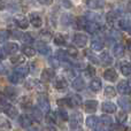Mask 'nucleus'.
Masks as SVG:
<instances>
[{
  "label": "nucleus",
  "mask_w": 131,
  "mask_h": 131,
  "mask_svg": "<svg viewBox=\"0 0 131 131\" xmlns=\"http://www.w3.org/2000/svg\"><path fill=\"white\" fill-rule=\"evenodd\" d=\"M39 37H40L41 40L47 41V40H50V39L52 38V32L48 31V30H43V31L39 34ZM41 40H40V41H41ZM45 41H44V43H45Z\"/></svg>",
  "instance_id": "nucleus-41"
},
{
  "label": "nucleus",
  "mask_w": 131,
  "mask_h": 131,
  "mask_svg": "<svg viewBox=\"0 0 131 131\" xmlns=\"http://www.w3.org/2000/svg\"><path fill=\"white\" fill-rule=\"evenodd\" d=\"M7 58V53L5 52L4 47H0V60H5Z\"/></svg>",
  "instance_id": "nucleus-56"
},
{
  "label": "nucleus",
  "mask_w": 131,
  "mask_h": 131,
  "mask_svg": "<svg viewBox=\"0 0 131 131\" xmlns=\"http://www.w3.org/2000/svg\"><path fill=\"white\" fill-rule=\"evenodd\" d=\"M71 86L72 89H74L75 91H82L84 88H85V82H84V79L82 78V77H76V78L72 81L71 83Z\"/></svg>",
  "instance_id": "nucleus-15"
},
{
  "label": "nucleus",
  "mask_w": 131,
  "mask_h": 131,
  "mask_svg": "<svg viewBox=\"0 0 131 131\" xmlns=\"http://www.w3.org/2000/svg\"><path fill=\"white\" fill-rule=\"evenodd\" d=\"M5 95H6L7 99H16V97H17V91L15 90L14 88H12V86H6L5 88Z\"/></svg>",
  "instance_id": "nucleus-25"
},
{
  "label": "nucleus",
  "mask_w": 131,
  "mask_h": 131,
  "mask_svg": "<svg viewBox=\"0 0 131 131\" xmlns=\"http://www.w3.org/2000/svg\"><path fill=\"white\" fill-rule=\"evenodd\" d=\"M85 74L88 75L89 77H93V76H95V68L93 67L92 64L86 66V68H85Z\"/></svg>",
  "instance_id": "nucleus-49"
},
{
  "label": "nucleus",
  "mask_w": 131,
  "mask_h": 131,
  "mask_svg": "<svg viewBox=\"0 0 131 131\" xmlns=\"http://www.w3.org/2000/svg\"><path fill=\"white\" fill-rule=\"evenodd\" d=\"M22 53L24 54V57L28 58H34L36 55V50L31 46H25V47L22 48Z\"/></svg>",
  "instance_id": "nucleus-32"
},
{
  "label": "nucleus",
  "mask_w": 131,
  "mask_h": 131,
  "mask_svg": "<svg viewBox=\"0 0 131 131\" xmlns=\"http://www.w3.org/2000/svg\"><path fill=\"white\" fill-rule=\"evenodd\" d=\"M86 5L92 9H98V8H101V7L104 6V2L98 1V0H90V1L86 2Z\"/></svg>",
  "instance_id": "nucleus-36"
},
{
  "label": "nucleus",
  "mask_w": 131,
  "mask_h": 131,
  "mask_svg": "<svg viewBox=\"0 0 131 131\" xmlns=\"http://www.w3.org/2000/svg\"><path fill=\"white\" fill-rule=\"evenodd\" d=\"M37 102H38V107H37V108H38L41 113H43V112H45V113L50 112L51 105H50V100H48L47 94L40 93V94L38 95V98H37Z\"/></svg>",
  "instance_id": "nucleus-1"
},
{
  "label": "nucleus",
  "mask_w": 131,
  "mask_h": 131,
  "mask_svg": "<svg viewBox=\"0 0 131 131\" xmlns=\"http://www.w3.org/2000/svg\"><path fill=\"white\" fill-rule=\"evenodd\" d=\"M40 4H43V5H51V4H52V1H40Z\"/></svg>",
  "instance_id": "nucleus-62"
},
{
  "label": "nucleus",
  "mask_w": 131,
  "mask_h": 131,
  "mask_svg": "<svg viewBox=\"0 0 131 131\" xmlns=\"http://www.w3.org/2000/svg\"><path fill=\"white\" fill-rule=\"evenodd\" d=\"M99 124V117L97 116H90L86 118V127L90 129H95Z\"/></svg>",
  "instance_id": "nucleus-26"
},
{
  "label": "nucleus",
  "mask_w": 131,
  "mask_h": 131,
  "mask_svg": "<svg viewBox=\"0 0 131 131\" xmlns=\"http://www.w3.org/2000/svg\"><path fill=\"white\" fill-rule=\"evenodd\" d=\"M105 95L108 98H114L116 95V90L113 88V86H106L105 88V91H104Z\"/></svg>",
  "instance_id": "nucleus-39"
},
{
  "label": "nucleus",
  "mask_w": 131,
  "mask_h": 131,
  "mask_svg": "<svg viewBox=\"0 0 131 131\" xmlns=\"http://www.w3.org/2000/svg\"><path fill=\"white\" fill-rule=\"evenodd\" d=\"M84 108H85V112L89 114H92V113H95L98 108V101L97 100H88L84 105Z\"/></svg>",
  "instance_id": "nucleus-13"
},
{
  "label": "nucleus",
  "mask_w": 131,
  "mask_h": 131,
  "mask_svg": "<svg viewBox=\"0 0 131 131\" xmlns=\"http://www.w3.org/2000/svg\"><path fill=\"white\" fill-rule=\"evenodd\" d=\"M117 104H118V106L122 108L123 112L130 111L131 105H130V100L128 99V98H120V99H118V101H117Z\"/></svg>",
  "instance_id": "nucleus-27"
},
{
  "label": "nucleus",
  "mask_w": 131,
  "mask_h": 131,
  "mask_svg": "<svg viewBox=\"0 0 131 131\" xmlns=\"http://www.w3.org/2000/svg\"><path fill=\"white\" fill-rule=\"evenodd\" d=\"M99 123L102 127H111L113 124V120L108 115H102L101 117H99Z\"/></svg>",
  "instance_id": "nucleus-31"
},
{
  "label": "nucleus",
  "mask_w": 131,
  "mask_h": 131,
  "mask_svg": "<svg viewBox=\"0 0 131 131\" xmlns=\"http://www.w3.org/2000/svg\"><path fill=\"white\" fill-rule=\"evenodd\" d=\"M66 52V55L68 57H72V58H76L77 55H78V51L76 50L75 47H72V46H70V47H68L67 51H64Z\"/></svg>",
  "instance_id": "nucleus-46"
},
{
  "label": "nucleus",
  "mask_w": 131,
  "mask_h": 131,
  "mask_svg": "<svg viewBox=\"0 0 131 131\" xmlns=\"http://www.w3.org/2000/svg\"><path fill=\"white\" fill-rule=\"evenodd\" d=\"M55 76V72L53 69H51V68H45V69H43V71H41L40 74V78L43 82H51L53 78H54Z\"/></svg>",
  "instance_id": "nucleus-8"
},
{
  "label": "nucleus",
  "mask_w": 131,
  "mask_h": 131,
  "mask_svg": "<svg viewBox=\"0 0 131 131\" xmlns=\"http://www.w3.org/2000/svg\"><path fill=\"white\" fill-rule=\"evenodd\" d=\"M82 123H83V115L79 112H75L71 116H69V124L70 128L74 130H77L81 128Z\"/></svg>",
  "instance_id": "nucleus-2"
},
{
  "label": "nucleus",
  "mask_w": 131,
  "mask_h": 131,
  "mask_svg": "<svg viewBox=\"0 0 131 131\" xmlns=\"http://www.w3.org/2000/svg\"><path fill=\"white\" fill-rule=\"evenodd\" d=\"M6 8V2L5 1H0V10H4Z\"/></svg>",
  "instance_id": "nucleus-60"
},
{
  "label": "nucleus",
  "mask_w": 131,
  "mask_h": 131,
  "mask_svg": "<svg viewBox=\"0 0 131 131\" xmlns=\"http://www.w3.org/2000/svg\"><path fill=\"white\" fill-rule=\"evenodd\" d=\"M116 118H117V122L120 123V124H123V123H124L125 121H127V118H128V114H127V112L121 111L120 113L117 114Z\"/></svg>",
  "instance_id": "nucleus-44"
},
{
  "label": "nucleus",
  "mask_w": 131,
  "mask_h": 131,
  "mask_svg": "<svg viewBox=\"0 0 131 131\" xmlns=\"http://www.w3.org/2000/svg\"><path fill=\"white\" fill-rule=\"evenodd\" d=\"M54 44L55 45H58V46H63V45H66V37L63 36L62 34H58L57 36L54 37Z\"/></svg>",
  "instance_id": "nucleus-34"
},
{
  "label": "nucleus",
  "mask_w": 131,
  "mask_h": 131,
  "mask_svg": "<svg viewBox=\"0 0 131 131\" xmlns=\"http://www.w3.org/2000/svg\"><path fill=\"white\" fill-rule=\"evenodd\" d=\"M25 62V58L23 57V55H14L13 58L10 59V63H13V64H23Z\"/></svg>",
  "instance_id": "nucleus-35"
},
{
  "label": "nucleus",
  "mask_w": 131,
  "mask_h": 131,
  "mask_svg": "<svg viewBox=\"0 0 131 131\" xmlns=\"http://www.w3.org/2000/svg\"><path fill=\"white\" fill-rule=\"evenodd\" d=\"M70 99V102H71L72 107L74 106H81L82 105V97L78 94H74L71 95V98H69Z\"/></svg>",
  "instance_id": "nucleus-38"
},
{
  "label": "nucleus",
  "mask_w": 131,
  "mask_h": 131,
  "mask_svg": "<svg viewBox=\"0 0 131 131\" xmlns=\"http://www.w3.org/2000/svg\"><path fill=\"white\" fill-rule=\"evenodd\" d=\"M112 52H113V55L115 58L121 57V55L124 54V45H123V44H121V43L115 44V45H114V47H113V50H112Z\"/></svg>",
  "instance_id": "nucleus-23"
},
{
  "label": "nucleus",
  "mask_w": 131,
  "mask_h": 131,
  "mask_svg": "<svg viewBox=\"0 0 131 131\" xmlns=\"http://www.w3.org/2000/svg\"><path fill=\"white\" fill-rule=\"evenodd\" d=\"M120 69H121V72H122L124 76H130L131 67H130V63L128 61L120 62Z\"/></svg>",
  "instance_id": "nucleus-28"
},
{
  "label": "nucleus",
  "mask_w": 131,
  "mask_h": 131,
  "mask_svg": "<svg viewBox=\"0 0 131 131\" xmlns=\"http://www.w3.org/2000/svg\"><path fill=\"white\" fill-rule=\"evenodd\" d=\"M84 55H85L86 58H89V60H90V61H92L93 63H99V60H98V58L95 57V54H93L92 52H91L90 50H85L84 51Z\"/></svg>",
  "instance_id": "nucleus-37"
},
{
  "label": "nucleus",
  "mask_w": 131,
  "mask_h": 131,
  "mask_svg": "<svg viewBox=\"0 0 131 131\" xmlns=\"http://www.w3.org/2000/svg\"><path fill=\"white\" fill-rule=\"evenodd\" d=\"M75 131H82L81 129H77V130H75Z\"/></svg>",
  "instance_id": "nucleus-63"
},
{
  "label": "nucleus",
  "mask_w": 131,
  "mask_h": 131,
  "mask_svg": "<svg viewBox=\"0 0 131 131\" xmlns=\"http://www.w3.org/2000/svg\"><path fill=\"white\" fill-rule=\"evenodd\" d=\"M0 106H2V107L8 106V99H7L6 95L1 92H0Z\"/></svg>",
  "instance_id": "nucleus-53"
},
{
  "label": "nucleus",
  "mask_w": 131,
  "mask_h": 131,
  "mask_svg": "<svg viewBox=\"0 0 131 131\" xmlns=\"http://www.w3.org/2000/svg\"><path fill=\"white\" fill-rule=\"evenodd\" d=\"M104 78L108 82H115L117 81L118 75L114 68H108V69H106L104 71Z\"/></svg>",
  "instance_id": "nucleus-6"
},
{
  "label": "nucleus",
  "mask_w": 131,
  "mask_h": 131,
  "mask_svg": "<svg viewBox=\"0 0 131 131\" xmlns=\"http://www.w3.org/2000/svg\"><path fill=\"white\" fill-rule=\"evenodd\" d=\"M8 79H9V82H10L12 84H18L22 78H21L18 75H16L15 72H12V74L8 75Z\"/></svg>",
  "instance_id": "nucleus-43"
},
{
  "label": "nucleus",
  "mask_w": 131,
  "mask_h": 131,
  "mask_svg": "<svg viewBox=\"0 0 131 131\" xmlns=\"http://www.w3.org/2000/svg\"><path fill=\"white\" fill-rule=\"evenodd\" d=\"M117 18H118V13L116 10H111L106 14V21L111 25H113L117 21Z\"/></svg>",
  "instance_id": "nucleus-22"
},
{
  "label": "nucleus",
  "mask_w": 131,
  "mask_h": 131,
  "mask_svg": "<svg viewBox=\"0 0 131 131\" xmlns=\"http://www.w3.org/2000/svg\"><path fill=\"white\" fill-rule=\"evenodd\" d=\"M32 123H34V121H32L31 117H30L29 115H27V114L21 115L20 117H18V124L22 128H27L28 129V128L32 127Z\"/></svg>",
  "instance_id": "nucleus-12"
},
{
  "label": "nucleus",
  "mask_w": 131,
  "mask_h": 131,
  "mask_svg": "<svg viewBox=\"0 0 131 131\" xmlns=\"http://www.w3.org/2000/svg\"><path fill=\"white\" fill-rule=\"evenodd\" d=\"M53 86H54L57 90H64L68 86V81L62 76L57 77V78L54 79V82H53Z\"/></svg>",
  "instance_id": "nucleus-11"
},
{
  "label": "nucleus",
  "mask_w": 131,
  "mask_h": 131,
  "mask_svg": "<svg viewBox=\"0 0 131 131\" xmlns=\"http://www.w3.org/2000/svg\"><path fill=\"white\" fill-rule=\"evenodd\" d=\"M101 88H102V83H101V81H100V78H98V77L93 78L92 81L90 82V89L93 92H99V91L101 90Z\"/></svg>",
  "instance_id": "nucleus-19"
},
{
  "label": "nucleus",
  "mask_w": 131,
  "mask_h": 131,
  "mask_svg": "<svg viewBox=\"0 0 131 131\" xmlns=\"http://www.w3.org/2000/svg\"><path fill=\"white\" fill-rule=\"evenodd\" d=\"M20 105L22 108L24 109H30L32 107V100L30 97H28V95H24V97H22V99H21L20 101Z\"/></svg>",
  "instance_id": "nucleus-29"
},
{
  "label": "nucleus",
  "mask_w": 131,
  "mask_h": 131,
  "mask_svg": "<svg viewBox=\"0 0 131 131\" xmlns=\"http://www.w3.org/2000/svg\"><path fill=\"white\" fill-rule=\"evenodd\" d=\"M14 72H15L16 75H18L21 78H24V77H27L28 75H29L30 70H29V67H28V66L21 64V66H17V67L15 68Z\"/></svg>",
  "instance_id": "nucleus-14"
},
{
  "label": "nucleus",
  "mask_w": 131,
  "mask_h": 131,
  "mask_svg": "<svg viewBox=\"0 0 131 131\" xmlns=\"http://www.w3.org/2000/svg\"><path fill=\"white\" fill-rule=\"evenodd\" d=\"M117 91L121 93V94H123V95L130 94L131 89H130L129 81H121L120 83H118V85H117Z\"/></svg>",
  "instance_id": "nucleus-9"
},
{
  "label": "nucleus",
  "mask_w": 131,
  "mask_h": 131,
  "mask_svg": "<svg viewBox=\"0 0 131 131\" xmlns=\"http://www.w3.org/2000/svg\"><path fill=\"white\" fill-rule=\"evenodd\" d=\"M9 35H12V37H14V38H16V39H20V40H21V38H22V36H23V34H21V32H18V31H13L12 34H9Z\"/></svg>",
  "instance_id": "nucleus-55"
},
{
  "label": "nucleus",
  "mask_w": 131,
  "mask_h": 131,
  "mask_svg": "<svg viewBox=\"0 0 131 131\" xmlns=\"http://www.w3.org/2000/svg\"><path fill=\"white\" fill-rule=\"evenodd\" d=\"M88 36L84 34H75L72 43L76 47H85V45L88 44Z\"/></svg>",
  "instance_id": "nucleus-3"
},
{
  "label": "nucleus",
  "mask_w": 131,
  "mask_h": 131,
  "mask_svg": "<svg viewBox=\"0 0 131 131\" xmlns=\"http://www.w3.org/2000/svg\"><path fill=\"white\" fill-rule=\"evenodd\" d=\"M39 83H40V82L37 81V79H29L28 82H25V88L27 89H36Z\"/></svg>",
  "instance_id": "nucleus-47"
},
{
  "label": "nucleus",
  "mask_w": 131,
  "mask_h": 131,
  "mask_svg": "<svg viewBox=\"0 0 131 131\" xmlns=\"http://www.w3.org/2000/svg\"><path fill=\"white\" fill-rule=\"evenodd\" d=\"M7 72V68L5 67L4 64L0 62V75H2V74H6Z\"/></svg>",
  "instance_id": "nucleus-58"
},
{
  "label": "nucleus",
  "mask_w": 131,
  "mask_h": 131,
  "mask_svg": "<svg viewBox=\"0 0 131 131\" xmlns=\"http://www.w3.org/2000/svg\"><path fill=\"white\" fill-rule=\"evenodd\" d=\"M21 40L25 44H32L35 41V38L32 37L31 34H24L22 36V38H21Z\"/></svg>",
  "instance_id": "nucleus-45"
},
{
  "label": "nucleus",
  "mask_w": 131,
  "mask_h": 131,
  "mask_svg": "<svg viewBox=\"0 0 131 131\" xmlns=\"http://www.w3.org/2000/svg\"><path fill=\"white\" fill-rule=\"evenodd\" d=\"M61 22L64 27H67V25L72 24V22H74V17H72L71 15H67V14H64L63 17L61 18Z\"/></svg>",
  "instance_id": "nucleus-42"
},
{
  "label": "nucleus",
  "mask_w": 131,
  "mask_h": 131,
  "mask_svg": "<svg viewBox=\"0 0 131 131\" xmlns=\"http://www.w3.org/2000/svg\"><path fill=\"white\" fill-rule=\"evenodd\" d=\"M98 60H99V63H101L102 66H111L112 64V57L107 52L101 53L100 57L98 58Z\"/></svg>",
  "instance_id": "nucleus-21"
},
{
  "label": "nucleus",
  "mask_w": 131,
  "mask_h": 131,
  "mask_svg": "<svg viewBox=\"0 0 131 131\" xmlns=\"http://www.w3.org/2000/svg\"><path fill=\"white\" fill-rule=\"evenodd\" d=\"M58 116H59V118H61L62 121H68L69 120V115H68V113L62 108L58 111Z\"/></svg>",
  "instance_id": "nucleus-50"
},
{
  "label": "nucleus",
  "mask_w": 131,
  "mask_h": 131,
  "mask_svg": "<svg viewBox=\"0 0 131 131\" xmlns=\"http://www.w3.org/2000/svg\"><path fill=\"white\" fill-rule=\"evenodd\" d=\"M102 111L106 114H114L116 112V105L113 104V102H104L102 104Z\"/></svg>",
  "instance_id": "nucleus-20"
},
{
  "label": "nucleus",
  "mask_w": 131,
  "mask_h": 131,
  "mask_svg": "<svg viewBox=\"0 0 131 131\" xmlns=\"http://www.w3.org/2000/svg\"><path fill=\"white\" fill-rule=\"evenodd\" d=\"M112 128H113L112 131H128V128L123 124H112Z\"/></svg>",
  "instance_id": "nucleus-52"
},
{
  "label": "nucleus",
  "mask_w": 131,
  "mask_h": 131,
  "mask_svg": "<svg viewBox=\"0 0 131 131\" xmlns=\"http://www.w3.org/2000/svg\"><path fill=\"white\" fill-rule=\"evenodd\" d=\"M4 112H5V114H6L8 117H10V118H16L18 116L17 108H16V107H14V106H12V105H8V106L5 107Z\"/></svg>",
  "instance_id": "nucleus-16"
},
{
  "label": "nucleus",
  "mask_w": 131,
  "mask_h": 131,
  "mask_svg": "<svg viewBox=\"0 0 131 131\" xmlns=\"http://www.w3.org/2000/svg\"><path fill=\"white\" fill-rule=\"evenodd\" d=\"M30 111H31V114H30V117H31L32 121H36V122H40L41 120H43V113H41L40 111H39L37 107H32V108H30Z\"/></svg>",
  "instance_id": "nucleus-18"
},
{
  "label": "nucleus",
  "mask_w": 131,
  "mask_h": 131,
  "mask_svg": "<svg viewBox=\"0 0 131 131\" xmlns=\"http://www.w3.org/2000/svg\"><path fill=\"white\" fill-rule=\"evenodd\" d=\"M27 131H39V130H38V128H36V127H30V128H28Z\"/></svg>",
  "instance_id": "nucleus-61"
},
{
  "label": "nucleus",
  "mask_w": 131,
  "mask_h": 131,
  "mask_svg": "<svg viewBox=\"0 0 131 131\" xmlns=\"http://www.w3.org/2000/svg\"><path fill=\"white\" fill-rule=\"evenodd\" d=\"M58 106L59 107H72L71 102H70V99L69 98H63V99H59L58 100Z\"/></svg>",
  "instance_id": "nucleus-40"
},
{
  "label": "nucleus",
  "mask_w": 131,
  "mask_h": 131,
  "mask_svg": "<svg viewBox=\"0 0 131 131\" xmlns=\"http://www.w3.org/2000/svg\"><path fill=\"white\" fill-rule=\"evenodd\" d=\"M100 29H101L100 24L93 22V21H89V20H88V22H86L85 27H84V30H86L89 34H97Z\"/></svg>",
  "instance_id": "nucleus-10"
},
{
  "label": "nucleus",
  "mask_w": 131,
  "mask_h": 131,
  "mask_svg": "<svg viewBox=\"0 0 131 131\" xmlns=\"http://www.w3.org/2000/svg\"><path fill=\"white\" fill-rule=\"evenodd\" d=\"M41 131H57V130H55L53 127H46V128H44Z\"/></svg>",
  "instance_id": "nucleus-59"
},
{
  "label": "nucleus",
  "mask_w": 131,
  "mask_h": 131,
  "mask_svg": "<svg viewBox=\"0 0 131 131\" xmlns=\"http://www.w3.org/2000/svg\"><path fill=\"white\" fill-rule=\"evenodd\" d=\"M0 128H5V129H10L12 124L6 118H0Z\"/></svg>",
  "instance_id": "nucleus-51"
},
{
  "label": "nucleus",
  "mask_w": 131,
  "mask_h": 131,
  "mask_svg": "<svg viewBox=\"0 0 131 131\" xmlns=\"http://www.w3.org/2000/svg\"><path fill=\"white\" fill-rule=\"evenodd\" d=\"M91 48H92V51H95V52H99L104 48V41L99 36H94L91 39Z\"/></svg>",
  "instance_id": "nucleus-5"
},
{
  "label": "nucleus",
  "mask_w": 131,
  "mask_h": 131,
  "mask_svg": "<svg viewBox=\"0 0 131 131\" xmlns=\"http://www.w3.org/2000/svg\"><path fill=\"white\" fill-rule=\"evenodd\" d=\"M50 63L52 64V67H54V68H59L60 66H61V61H60V60H58L57 58L52 57V58L50 59Z\"/></svg>",
  "instance_id": "nucleus-54"
},
{
  "label": "nucleus",
  "mask_w": 131,
  "mask_h": 131,
  "mask_svg": "<svg viewBox=\"0 0 131 131\" xmlns=\"http://www.w3.org/2000/svg\"><path fill=\"white\" fill-rule=\"evenodd\" d=\"M36 48L41 55H50L51 52H52L51 47L46 43H44V41H37L36 43Z\"/></svg>",
  "instance_id": "nucleus-7"
},
{
  "label": "nucleus",
  "mask_w": 131,
  "mask_h": 131,
  "mask_svg": "<svg viewBox=\"0 0 131 131\" xmlns=\"http://www.w3.org/2000/svg\"><path fill=\"white\" fill-rule=\"evenodd\" d=\"M9 37H10V35H9V32L7 31V30H1V31H0V44L7 41Z\"/></svg>",
  "instance_id": "nucleus-48"
},
{
  "label": "nucleus",
  "mask_w": 131,
  "mask_h": 131,
  "mask_svg": "<svg viewBox=\"0 0 131 131\" xmlns=\"http://www.w3.org/2000/svg\"><path fill=\"white\" fill-rule=\"evenodd\" d=\"M4 50L7 54H15L18 51V45L16 43H7L6 45H5Z\"/></svg>",
  "instance_id": "nucleus-24"
},
{
  "label": "nucleus",
  "mask_w": 131,
  "mask_h": 131,
  "mask_svg": "<svg viewBox=\"0 0 131 131\" xmlns=\"http://www.w3.org/2000/svg\"><path fill=\"white\" fill-rule=\"evenodd\" d=\"M45 121H46V123H48V124H55V123H57V116H55V114L53 113V112L50 111L46 113Z\"/></svg>",
  "instance_id": "nucleus-33"
},
{
  "label": "nucleus",
  "mask_w": 131,
  "mask_h": 131,
  "mask_svg": "<svg viewBox=\"0 0 131 131\" xmlns=\"http://www.w3.org/2000/svg\"><path fill=\"white\" fill-rule=\"evenodd\" d=\"M15 23L20 29H27L29 27V21L25 16L23 15H20V16H16L15 17Z\"/></svg>",
  "instance_id": "nucleus-17"
},
{
  "label": "nucleus",
  "mask_w": 131,
  "mask_h": 131,
  "mask_svg": "<svg viewBox=\"0 0 131 131\" xmlns=\"http://www.w3.org/2000/svg\"><path fill=\"white\" fill-rule=\"evenodd\" d=\"M29 21L32 27H35V28H40L41 24H43V18H41L40 14L36 13V12L29 14Z\"/></svg>",
  "instance_id": "nucleus-4"
},
{
  "label": "nucleus",
  "mask_w": 131,
  "mask_h": 131,
  "mask_svg": "<svg viewBox=\"0 0 131 131\" xmlns=\"http://www.w3.org/2000/svg\"><path fill=\"white\" fill-rule=\"evenodd\" d=\"M118 27L123 31H130V20L129 18H122L118 21Z\"/></svg>",
  "instance_id": "nucleus-30"
},
{
  "label": "nucleus",
  "mask_w": 131,
  "mask_h": 131,
  "mask_svg": "<svg viewBox=\"0 0 131 131\" xmlns=\"http://www.w3.org/2000/svg\"><path fill=\"white\" fill-rule=\"evenodd\" d=\"M62 5H63L66 8H68V9L72 7V2L71 1H62Z\"/></svg>",
  "instance_id": "nucleus-57"
}]
</instances>
